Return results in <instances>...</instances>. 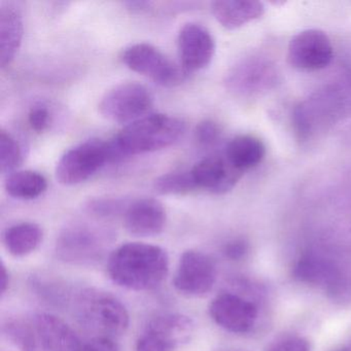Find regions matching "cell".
<instances>
[{"mask_svg": "<svg viewBox=\"0 0 351 351\" xmlns=\"http://www.w3.org/2000/svg\"><path fill=\"white\" fill-rule=\"evenodd\" d=\"M123 217L125 229L135 237L159 235L163 232L167 221L163 204L151 198L130 202Z\"/></svg>", "mask_w": 351, "mask_h": 351, "instance_id": "cell-13", "label": "cell"}, {"mask_svg": "<svg viewBox=\"0 0 351 351\" xmlns=\"http://www.w3.org/2000/svg\"><path fill=\"white\" fill-rule=\"evenodd\" d=\"M169 271L167 252L153 244L129 242L119 246L108 261V273L119 287L152 291L162 285Z\"/></svg>", "mask_w": 351, "mask_h": 351, "instance_id": "cell-1", "label": "cell"}, {"mask_svg": "<svg viewBox=\"0 0 351 351\" xmlns=\"http://www.w3.org/2000/svg\"><path fill=\"white\" fill-rule=\"evenodd\" d=\"M191 172L197 188L204 189L217 195L231 191L243 174L228 161L226 156L205 158L198 162Z\"/></svg>", "mask_w": 351, "mask_h": 351, "instance_id": "cell-12", "label": "cell"}, {"mask_svg": "<svg viewBox=\"0 0 351 351\" xmlns=\"http://www.w3.org/2000/svg\"><path fill=\"white\" fill-rule=\"evenodd\" d=\"M178 46L180 63L186 73L208 66L215 52L213 36L204 26L198 23L182 26L178 34Z\"/></svg>", "mask_w": 351, "mask_h": 351, "instance_id": "cell-10", "label": "cell"}, {"mask_svg": "<svg viewBox=\"0 0 351 351\" xmlns=\"http://www.w3.org/2000/svg\"><path fill=\"white\" fill-rule=\"evenodd\" d=\"M174 287L182 295L201 297L211 291L215 282V267L206 254L186 250L180 256L173 277Z\"/></svg>", "mask_w": 351, "mask_h": 351, "instance_id": "cell-7", "label": "cell"}, {"mask_svg": "<svg viewBox=\"0 0 351 351\" xmlns=\"http://www.w3.org/2000/svg\"><path fill=\"white\" fill-rule=\"evenodd\" d=\"M130 202L119 198L94 199L88 203L87 208L90 213L97 217H110L114 215H124Z\"/></svg>", "mask_w": 351, "mask_h": 351, "instance_id": "cell-27", "label": "cell"}, {"mask_svg": "<svg viewBox=\"0 0 351 351\" xmlns=\"http://www.w3.org/2000/svg\"><path fill=\"white\" fill-rule=\"evenodd\" d=\"M147 326L169 337L176 344L186 342L194 330V324L188 316L178 313H165L156 316Z\"/></svg>", "mask_w": 351, "mask_h": 351, "instance_id": "cell-22", "label": "cell"}, {"mask_svg": "<svg viewBox=\"0 0 351 351\" xmlns=\"http://www.w3.org/2000/svg\"><path fill=\"white\" fill-rule=\"evenodd\" d=\"M268 351H310V345L301 337H287L271 345Z\"/></svg>", "mask_w": 351, "mask_h": 351, "instance_id": "cell-30", "label": "cell"}, {"mask_svg": "<svg viewBox=\"0 0 351 351\" xmlns=\"http://www.w3.org/2000/svg\"><path fill=\"white\" fill-rule=\"evenodd\" d=\"M122 61L131 71L163 87L180 85L184 79L186 71L149 44L141 43L125 49Z\"/></svg>", "mask_w": 351, "mask_h": 351, "instance_id": "cell-6", "label": "cell"}, {"mask_svg": "<svg viewBox=\"0 0 351 351\" xmlns=\"http://www.w3.org/2000/svg\"><path fill=\"white\" fill-rule=\"evenodd\" d=\"M5 191L10 196L19 200H34L44 194L48 182L44 176L32 170L15 171L8 176Z\"/></svg>", "mask_w": 351, "mask_h": 351, "instance_id": "cell-21", "label": "cell"}, {"mask_svg": "<svg viewBox=\"0 0 351 351\" xmlns=\"http://www.w3.org/2000/svg\"><path fill=\"white\" fill-rule=\"evenodd\" d=\"M178 346L165 334L147 326L137 341L134 351H173Z\"/></svg>", "mask_w": 351, "mask_h": 351, "instance_id": "cell-25", "label": "cell"}, {"mask_svg": "<svg viewBox=\"0 0 351 351\" xmlns=\"http://www.w3.org/2000/svg\"><path fill=\"white\" fill-rule=\"evenodd\" d=\"M268 65L256 63L254 60L242 61L233 67L227 77L228 88L235 93H250L256 88L266 85L271 75Z\"/></svg>", "mask_w": 351, "mask_h": 351, "instance_id": "cell-18", "label": "cell"}, {"mask_svg": "<svg viewBox=\"0 0 351 351\" xmlns=\"http://www.w3.org/2000/svg\"><path fill=\"white\" fill-rule=\"evenodd\" d=\"M98 108L106 120L130 124L147 116L153 108V96L141 84H120L104 94Z\"/></svg>", "mask_w": 351, "mask_h": 351, "instance_id": "cell-5", "label": "cell"}, {"mask_svg": "<svg viewBox=\"0 0 351 351\" xmlns=\"http://www.w3.org/2000/svg\"><path fill=\"white\" fill-rule=\"evenodd\" d=\"M36 324V332L45 351H77L82 346L75 330L56 315L38 314Z\"/></svg>", "mask_w": 351, "mask_h": 351, "instance_id": "cell-14", "label": "cell"}, {"mask_svg": "<svg viewBox=\"0 0 351 351\" xmlns=\"http://www.w3.org/2000/svg\"><path fill=\"white\" fill-rule=\"evenodd\" d=\"M156 192L161 195H184L196 190L191 171H176L163 174L154 182Z\"/></svg>", "mask_w": 351, "mask_h": 351, "instance_id": "cell-23", "label": "cell"}, {"mask_svg": "<svg viewBox=\"0 0 351 351\" xmlns=\"http://www.w3.org/2000/svg\"><path fill=\"white\" fill-rule=\"evenodd\" d=\"M221 134V129L217 123L205 120L197 125L195 137L199 145L202 147H210L217 143Z\"/></svg>", "mask_w": 351, "mask_h": 351, "instance_id": "cell-28", "label": "cell"}, {"mask_svg": "<svg viewBox=\"0 0 351 351\" xmlns=\"http://www.w3.org/2000/svg\"><path fill=\"white\" fill-rule=\"evenodd\" d=\"M248 245L244 240H234L225 246V254L230 260H240L245 256Z\"/></svg>", "mask_w": 351, "mask_h": 351, "instance_id": "cell-32", "label": "cell"}, {"mask_svg": "<svg viewBox=\"0 0 351 351\" xmlns=\"http://www.w3.org/2000/svg\"><path fill=\"white\" fill-rule=\"evenodd\" d=\"M9 272H8L5 263L1 262V265H0V293H1V295H5L8 287H9Z\"/></svg>", "mask_w": 351, "mask_h": 351, "instance_id": "cell-33", "label": "cell"}, {"mask_svg": "<svg viewBox=\"0 0 351 351\" xmlns=\"http://www.w3.org/2000/svg\"><path fill=\"white\" fill-rule=\"evenodd\" d=\"M22 163V149L18 141L7 131H0V170L13 173Z\"/></svg>", "mask_w": 351, "mask_h": 351, "instance_id": "cell-24", "label": "cell"}, {"mask_svg": "<svg viewBox=\"0 0 351 351\" xmlns=\"http://www.w3.org/2000/svg\"><path fill=\"white\" fill-rule=\"evenodd\" d=\"M97 246L95 234L85 228L69 230L59 240V250L71 261L91 260L97 252Z\"/></svg>", "mask_w": 351, "mask_h": 351, "instance_id": "cell-20", "label": "cell"}, {"mask_svg": "<svg viewBox=\"0 0 351 351\" xmlns=\"http://www.w3.org/2000/svg\"><path fill=\"white\" fill-rule=\"evenodd\" d=\"M77 351H119V348L110 337L100 336L84 343Z\"/></svg>", "mask_w": 351, "mask_h": 351, "instance_id": "cell-31", "label": "cell"}, {"mask_svg": "<svg viewBox=\"0 0 351 351\" xmlns=\"http://www.w3.org/2000/svg\"><path fill=\"white\" fill-rule=\"evenodd\" d=\"M209 314L225 330L243 334L254 326L258 309L252 302L234 293H223L215 297L209 306Z\"/></svg>", "mask_w": 351, "mask_h": 351, "instance_id": "cell-11", "label": "cell"}, {"mask_svg": "<svg viewBox=\"0 0 351 351\" xmlns=\"http://www.w3.org/2000/svg\"><path fill=\"white\" fill-rule=\"evenodd\" d=\"M110 161H114L110 143L92 139L67 151L57 163L55 176L61 184L75 186L91 178Z\"/></svg>", "mask_w": 351, "mask_h": 351, "instance_id": "cell-4", "label": "cell"}, {"mask_svg": "<svg viewBox=\"0 0 351 351\" xmlns=\"http://www.w3.org/2000/svg\"><path fill=\"white\" fill-rule=\"evenodd\" d=\"M5 332L20 351H36L34 330L25 322L21 320L9 322L5 326Z\"/></svg>", "mask_w": 351, "mask_h": 351, "instance_id": "cell-26", "label": "cell"}, {"mask_svg": "<svg viewBox=\"0 0 351 351\" xmlns=\"http://www.w3.org/2000/svg\"><path fill=\"white\" fill-rule=\"evenodd\" d=\"M211 12L223 27L234 30L262 17L265 7L254 0H223L213 3Z\"/></svg>", "mask_w": 351, "mask_h": 351, "instance_id": "cell-16", "label": "cell"}, {"mask_svg": "<svg viewBox=\"0 0 351 351\" xmlns=\"http://www.w3.org/2000/svg\"><path fill=\"white\" fill-rule=\"evenodd\" d=\"M186 125L168 114H147L127 125L110 141L114 160L166 149L180 141Z\"/></svg>", "mask_w": 351, "mask_h": 351, "instance_id": "cell-2", "label": "cell"}, {"mask_svg": "<svg viewBox=\"0 0 351 351\" xmlns=\"http://www.w3.org/2000/svg\"><path fill=\"white\" fill-rule=\"evenodd\" d=\"M293 277L306 285L324 287L332 299H346L351 291V285L334 263L322 256L306 254L293 268Z\"/></svg>", "mask_w": 351, "mask_h": 351, "instance_id": "cell-8", "label": "cell"}, {"mask_svg": "<svg viewBox=\"0 0 351 351\" xmlns=\"http://www.w3.org/2000/svg\"><path fill=\"white\" fill-rule=\"evenodd\" d=\"M266 155V147L254 135H239L228 143L226 158L241 172L256 167Z\"/></svg>", "mask_w": 351, "mask_h": 351, "instance_id": "cell-17", "label": "cell"}, {"mask_svg": "<svg viewBox=\"0 0 351 351\" xmlns=\"http://www.w3.org/2000/svg\"><path fill=\"white\" fill-rule=\"evenodd\" d=\"M23 17L13 3L0 5V65L9 66L21 46L23 38Z\"/></svg>", "mask_w": 351, "mask_h": 351, "instance_id": "cell-15", "label": "cell"}, {"mask_svg": "<svg viewBox=\"0 0 351 351\" xmlns=\"http://www.w3.org/2000/svg\"><path fill=\"white\" fill-rule=\"evenodd\" d=\"M332 46L326 32L307 29L293 36L287 49L291 65L302 71L326 69L332 59Z\"/></svg>", "mask_w": 351, "mask_h": 351, "instance_id": "cell-9", "label": "cell"}, {"mask_svg": "<svg viewBox=\"0 0 351 351\" xmlns=\"http://www.w3.org/2000/svg\"><path fill=\"white\" fill-rule=\"evenodd\" d=\"M77 309L86 326L108 337L123 334L130 324L124 304L106 291L93 289L84 291L77 299Z\"/></svg>", "mask_w": 351, "mask_h": 351, "instance_id": "cell-3", "label": "cell"}, {"mask_svg": "<svg viewBox=\"0 0 351 351\" xmlns=\"http://www.w3.org/2000/svg\"><path fill=\"white\" fill-rule=\"evenodd\" d=\"M28 122L32 130L38 133L45 132L50 125V112L46 106H34L28 114Z\"/></svg>", "mask_w": 351, "mask_h": 351, "instance_id": "cell-29", "label": "cell"}, {"mask_svg": "<svg viewBox=\"0 0 351 351\" xmlns=\"http://www.w3.org/2000/svg\"><path fill=\"white\" fill-rule=\"evenodd\" d=\"M44 233L42 228L34 223H20L12 226L3 235V243L14 256H27L42 243Z\"/></svg>", "mask_w": 351, "mask_h": 351, "instance_id": "cell-19", "label": "cell"}]
</instances>
